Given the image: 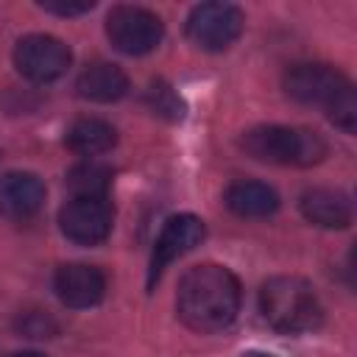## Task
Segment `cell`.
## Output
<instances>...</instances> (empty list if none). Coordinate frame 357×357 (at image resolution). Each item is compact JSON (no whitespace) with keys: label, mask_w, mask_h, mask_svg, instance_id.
<instances>
[{"label":"cell","mask_w":357,"mask_h":357,"mask_svg":"<svg viewBox=\"0 0 357 357\" xmlns=\"http://www.w3.org/2000/svg\"><path fill=\"white\" fill-rule=\"evenodd\" d=\"M240 282L237 276L215 262L190 268L176 293V312L192 332L209 335L226 329L240 312Z\"/></svg>","instance_id":"6da1fadb"},{"label":"cell","mask_w":357,"mask_h":357,"mask_svg":"<svg viewBox=\"0 0 357 357\" xmlns=\"http://www.w3.org/2000/svg\"><path fill=\"white\" fill-rule=\"evenodd\" d=\"M240 145L251 159L268 165L310 167L326 156V142L318 131L293 126H257L243 134Z\"/></svg>","instance_id":"3957f363"},{"label":"cell","mask_w":357,"mask_h":357,"mask_svg":"<svg viewBox=\"0 0 357 357\" xmlns=\"http://www.w3.org/2000/svg\"><path fill=\"white\" fill-rule=\"evenodd\" d=\"M326 114H329V120H332L337 128H343L346 134H351V131L357 128V98H354V86H349V89L326 109Z\"/></svg>","instance_id":"ac0fdd59"},{"label":"cell","mask_w":357,"mask_h":357,"mask_svg":"<svg viewBox=\"0 0 357 357\" xmlns=\"http://www.w3.org/2000/svg\"><path fill=\"white\" fill-rule=\"evenodd\" d=\"M259 310L268 326L282 335H304L321 326L324 307L315 287L301 276H273L259 290Z\"/></svg>","instance_id":"7a4b0ae2"},{"label":"cell","mask_w":357,"mask_h":357,"mask_svg":"<svg viewBox=\"0 0 357 357\" xmlns=\"http://www.w3.org/2000/svg\"><path fill=\"white\" fill-rule=\"evenodd\" d=\"M8 357H47V354H42V351H14Z\"/></svg>","instance_id":"44dd1931"},{"label":"cell","mask_w":357,"mask_h":357,"mask_svg":"<svg viewBox=\"0 0 357 357\" xmlns=\"http://www.w3.org/2000/svg\"><path fill=\"white\" fill-rule=\"evenodd\" d=\"M45 204V184L36 173H6L0 178V215L31 220Z\"/></svg>","instance_id":"8fae6325"},{"label":"cell","mask_w":357,"mask_h":357,"mask_svg":"<svg viewBox=\"0 0 357 357\" xmlns=\"http://www.w3.org/2000/svg\"><path fill=\"white\" fill-rule=\"evenodd\" d=\"M240 357H273V354H265V351H245V354H240Z\"/></svg>","instance_id":"7402d4cb"},{"label":"cell","mask_w":357,"mask_h":357,"mask_svg":"<svg viewBox=\"0 0 357 357\" xmlns=\"http://www.w3.org/2000/svg\"><path fill=\"white\" fill-rule=\"evenodd\" d=\"M70 47L50 33H28L14 47V67L33 84H50L70 70Z\"/></svg>","instance_id":"8992f818"},{"label":"cell","mask_w":357,"mask_h":357,"mask_svg":"<svg viewBox=\"0 0 357 357\" xmlns=\"http://www.w3.org/2000/svg\"><path fill=\"white\" fill-rule=\"evenodd\" d=\"M67 148L73 153H81V156H100L106 151L114 148L117 142V131L112 123L100 120V117H81L75 120L70 128H67V137H64Z\"/></svg>","instance_id":"9a60e30c"},{"label":"cell","mask_w":357,"mask_h":357,"mask_svg":"<svg viewBox=\"0 0 357 357\" xmlns=\"http://www.w3.org/2000/svg\"><path fill=\"white\" fill-rule=\"evenodd\" d=\"M245 17L231 3H201L187 17V39L209 53L231 47L243 33Z\"/></svg>","instance_id":"5b68a950"},{"label":"cell","mask_w":357,"mask_h":357,"mask_svg":"<svg viewBox=\"0 0 357 357\" xmlns=\"http://www.w3.org/2000/svg\"><path fill=\"white\" fill-rule=\"evenodd\" d=\"M67 187L73 198H109L112 170L100 162H81L67 173Z\"/></svg>","instance_id":"2e32d148"},{"label":"cell","mask_w":357,"mask_h":357,"mask_svg":"<svg viewBox=\"0 0 357 357\" xmlns=\"http://www.w3.org/2000/svg\"><path fill=\"white\" fill-rule=\"evenodd\" d=\"M75 89L84 100L92 103H114L128 92V75L112 64V61H92L89 67L81 70Z\"/></svg>","instance_id":"4fadbf2b"},{"label":"cell","mask_w":357,"mask_h":357,"mask_svg":"<svg viewBox=\"0 0 357 357\" xmlns=\"http://www.w3.org/2000/svg\"><path fill=\"white\" fill-rule=\"evenodd\" d=\"M148 103H151V109H153L156 114L170 117V120H178V117L184 114L181 98H178V95H176L165 81L151 84V89H148Z\"/></svg>","instance_id":"e0dca14e"},{"label":"cell","mask_w":357,"mask_h":357,"mask_svg":"<svg viewBox=\"0 0 357 357\" xmlns=\"http://www.w3.org/2000/svg\"><path fill=\"white\" fill-rule=\"evenodd\" d=\"M351 86V81L335 70L332 64H293L284 73V92L287 98H293L296 103L304 106H324L329 109L346 89Z\"/></svg>","instance_id":"52a82bcc"},{"label":"cell","mask_w":357,"mask_h":357,"mask_svg":"<svg viewBox=\"0 0 357 357\" xmlns=\"http://www.w3.org/2000/svg\"><path fill=\"white\" fill-rule=\"evenodd\" d=\"M298 209L310 223L321 229H346L351 223V201L340 190H329V187L307 190L298 201Z\"/></svg>","instance_id":"7c38bea8"},{"label":"cell","mask_w":357,"mask_h":357,"mask_svg":"<svg viewBox=\"0 0 357 357\" xmlns=\"http://www.w3.org/2000/svg\"><path fill=\"white\" fill-rule=\"evenodd\" d=\"M112 204L109 198H70L59 212L61 234L78 245H98L112 231Z\"/></svg>","instance_id":"9c48e42d"},{"label":"cell","mask_w":357,"mask_h":357,"mask_svg":"<svg viewBox=\"0 0 357 357\" xmlns=\"http://www.w3.org/2000/svg\"><path fill=\"white\" fill-rule=\"evenodd\" d=\"M45 11H50V14H59V17H78V14H86L95 3L89 0H84V3H64V0H45V3H39Z\"/></svg>","instance_id":"ffe728a7"},{"label":"cell","mask_w":357,"mask_h":357,"mask_svg":"<svg viewBox=\"0 0 357 357\" xmlns=\"http://www.w3.org/2000/svg\"><path fill=\"white\" fill-rule=\"evenodd\" d=\"M109 42L126 56H145L159 47L165 36L162 20L142 6H114L106 17Z\"/></svg>","instance_id":"277c9868"},{"label":"cell","mask_w":357,"mask_h":357,"mask_svg":"<svg viewBox=\"0 0 357 357\" xmlns=\"http://www.w3.org/2000/svg\"><path fill=\"white\" fill-rule=\"evenodd\" d=\"M53 290L59 301L70 310H86L103 301L106 296V276L100 268L86 262H70L61 265L53 273Z\"/></svg>","instance_id":"30bf717a"},{"label":"cell","mask_w":357,"mask_h":357,"mask_svg":"<svg viewBox=\"0 0 357 357\" xmlns=\"http://www.w3.org/2000/svg\"><path fill=\"white\" fill-rule=\"evenodd\" d=\"M206 237V226L201 218L190 215V212H181V215H173L165 220L156 243H153V251H151V262H148V287H153L162 273L167 271L170 262H176L178 257L190 254L195 245H201V240Z\"/></svg>","instance_id":"ba28073f"},{"label":"cell","mask_w":357,"mask_h":357,"mask_svg":"<svg viewBox=\"0 0 357 357\" xmlns=\"http://www.w3.org/2000/svg\"><path fill=\"white\" fill-rule=\"evenodd\" d=\"M229 212H234L237 218H271L279 209V195L273 187H268L265 181H234L226 187L223 195Z\"/></svg>","instance_id":"5bb4252c"},{"label":"cell","mask_w":357,"mask_h":357,"mask_svg":"<svg viewBox=\"0 0 357 357\" xmlns=\"http://www.w3.org/2000/svg\"><path fill=\"white\" fill-rule=\"evenodd\" d=\"M20 329L28 335V337H50L56 332V324L47 318V315H39V312H25L20 318Z\"/></svg>","instance_id":"d6986e66"}]
</instances>
